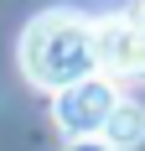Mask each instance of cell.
Wrapping results in <instances>:
<instances>
[{
    "label": "cell",
    "mask_w": 145,
    "mask_h": 151,
    "mask_svg": "<svg viewBox=\"0 0 145 151\" xmlns=\"http://www.w3.org/2000/svg\"><path fill=\"white\" fill-rule=\"evenodd\" d=\"M114 104H119L114 78L88 73V78H78V83H62V89L52 94V120H57V130H62L68 141H72V136H99Z\"/></svg>",
    "instance_id": "7a4b0ae2"
},
{
    "label": "cell",
    "mask_w": 145,
    "mask_h": 151,
    "mask_svg": "<svg viewBox=\"0 0 145 151\" xmlns=\"http://www.w3.org/2000/svg\"><path fill=\"white\" fill-rule=\"evenodd\" d=\"M21 73L26 83L57 94L62 83L99 73V52H93V21L78 11H42L21 31Z\"/></svg>",
    "instance_id": "6da1fadb"
},
{
    "label": "cell",
    "mask_w": 145,
    "mask_h": 151,
    "mask_svg": "<svg viewBox=\"0 0 145 151\" xmlns=\"http://www.w3.org/2000/svg\"><path fill=\"white\" fill-rule=\"evenodd\" d=\"M135 21H140V26H145V0H140V11H135Z\"/></svg>",
    "instance_id": "8992f818"
},
{
    "label": "cell",
    "mask_w": 145,
    "mask_h": 151,
    "mask_svg": "<svg viewBox=\"0 0 145 151\" xmlns=\"http://www.w3.org/2000/svg\"><path fill=\"white\" fill-rule=\"evenodd\" d=\"M99 136L109 141L114 151H135V146H145V104L119 94V104L109 109V120H104V130H99Z\"/></svg>",
    "instance_id": "277c9868"
},
{
    "label": "cell",
    "mask_w": 145,
    "mask_h": 151,
    "mask_svg": "<svg viewBox=\"0 0 145 151\" xmlns=\"http://www.w3.org/2000/svg\"><path fill=\"white\" fill-rule=\"evenodd\" d=\"M68 151H114V146H109L104 136H72V141H68Z\"/></svg>",
    "instance_id": "5b68a950"
},
{
    "label": "cell",
    "mask_w": 145,
    "mask_h": 151,
    "mask_svg": "<svg viewBox=\"0 0 145 151\" xmlns=\"http://www.w3.org/2000/svg\"><path fill=\"white\" fill-rule=\"evenodd\" d=\"M93 52L99 73L114 83H145V26L135 16H104L93 21Z\"/></svg>",
    "instance_id": "3957f363"
}]
</instances>
